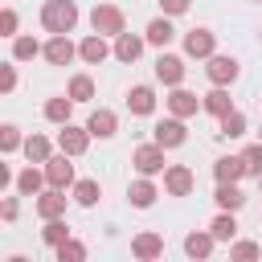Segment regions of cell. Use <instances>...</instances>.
<instances>
[{"instance_id":"34","label":"cell","mask_w":262,"mask_h":262,"mask_svg":"<svg viewBox=\"0 0 262 262\" xmlns=\"http://www.w3.org/2000/svg\"><path fill=\"white\" fill-rule=\"evenodd\" d=\"M20 147H25L20 127H16V123H4V127H0V151H4V156H12V151H20Z\"/></svg>"},{"instance_id":"38","label":"cell","mask_w":262,"mask_h":262,"mask_svg":"<svg viewBox=\"0 0 262 262\" xmlns=\"http://www.w3.org/2000/svg\"><path fill=\"white\" fill-rule=\"evenodd\" d=\"M16 29H20V16H16V8H0V37H16Z\"/></svg>"},{"instance_id":"26","label":"cell","mask_w":262,"mask_h":262,"mask_svg":"<svg viewBox=\"0 0 262 262\" xmlns=\"http://www.w3.org/2000/svg\"><path fill=\"white\" fill-rule=\"evenodd\" d=\"M70 192H74V201H78L82 209H94V205H98V196H102V184L86 176V180H74V188H70Z\"/></svg>"},{"instance_id":"30","label":"cell","mask_w":262,"mask_h":262,"mask_svg":"<svg viewBox=\"0 0 262 262\" xmlns=\"http://www.w3.org/2000/svg\"><path fill=\"white\" fill-rule=\"evenodd\" d=\"M41 49H45V45H41L37 37H29V33H16V37H12V57H16V61H33Z\"/></svg>"},{"instance_id":"42","label":"cell","mask_w":262,"mask_h":262,"mask_svg":"<svg viewBox=\"0 0 262 262\" xmlns=\"http://www.w3.org/2000/svg\"><path fill=\"white\" fill-rule=\"evenodd\" d=\"M258 188H262V176H258Z\"/></svg>"},{"instance_id":"40","label":"cell","mask_w":262,"mask_h":262,"mask_svg":"<svg viewBox=\"0 0 262 262\" xmlns=\"http://www.w3.org/2000/svg\"><path fill=\"white\" fill-rule=\"evenodd\" d=\"M0 217H4V221H16V217H20V201H16V196H4V205H0Z\"/></svg>"},{"instance_id":"21","label":"cell","mask_w":262,"mask_h":262,"mask_svg":"<svg viewBox=\"0 0 262 262\" xmlns=\"http://www.w3.org/2000/svg\"><path fill=\"white\" fill-rule=\"evenodd\" d=\"M201 106H205V115L221 119V115H229V111H233V98H229V90H225V86H213L209 94H201Z\"/></svg>"},{"instance_id":"41","label":"cell","mask_w":262,"mask_h":262,"mask_svg":"<svg viewBox=\"0 0 262 262\" xmlns=\"http://www.w3.org/2000/svg\"><path fill=\"white\" fill-rule=\"evenodd\" d=\"M188 4H192V0H160L164 16H180V12H188Z\"/></svg>"},{"instance_id":"10","label":"cell","mask_w":262,"mask_h":262,"mask_svg":"<svg viewBox=\"0 0 262 262\" xmlns=\"http://www.w3.org/2000/svg\"><path fill=\"white\" fill-rule=\"evenodd\" d=\"M111 53H115V45H106L102 33H86V37L78 41V57H82L86 66H102Z\"/></svg>"},{"instance_id":"19","label":"cell","mask_w":262,"mask_h":262,"mask_svg":"<svg viewBox=\"0 0 262 262\" xmlns=\"http://www.w3.org/2000/svg\"><path fill=\"white\" fill-rule=\"evenodd\" d=\"M131 254H135L139 262H156V258L164 254V237H160V233H135V237H131Z\"/></svg>"},{"instance_id":"43","label":"cell","mask_w":262,"mask_h":262,"mask_svg":"<svg viewBox=\"0 0 262 262\" xmlns=\"http://www.w3.org/2000/svg\"><path fill=\"white\" fill-rule=\"evenodd\" d=\"M258 139H262V131H258Z\"/></svg>"},{"instance_id":"25","label":"cell","mask_w":262,"mask_h":262,"mask_svg":"<svg viewBox=\"0 0 262 262\" xmlns=\"http://www.w3.org/2000/svg\"><path fill=\"white\" fill-rule=\"evenodd\" d=\"M70 115H74V98H70V94H53V98L45 102V119H49V123L61 127V123H70Z\"/></svg>"},{"instance_id":"17","label":"cell","mask_w":262,"mask_h":262,"mask_svg":"<svg viewBox=\"0 0 262 262\" xmlns=\"http://www.w3.org/2000/svg\"><path fill=\"white\" fill-rule=\"evenodd\" d=\"M127 111H131L135 119H147V115L156 111V90H151V86H131V90H127Z\"/></svg>"},{"instance_id":"39","label":"cell","mask_w":262,"mask_h":262,"mask_svg":"<svg viewBox=\"0 0 262 262\" xmlns=\"http://www.w3.org/2000/svg\"><path fill=\"white\" fill-rule=\"evenodd\" d=\"M16 90V57L0 66V94H12Z\"/></svg>"},{"instance_id":"20","label":"cell","mask_w":262,"mask_h":262,"mask_svg":"<svg viewBox=\"0 0 262 262\" xmlns=\"http://www.w3.org/2000/svg\"><path fill=\"white\" fill-rule=\"evenodd\" d=\"M213 201H217V209H229V213H237V209L246 205V192L237 188V180H217V192H213Z\"/></svg>"},{"instance_id":"1","label":"cell","mask_w":262,"mask_h":262,"mask_svg":"<svg viewBox=\"0 0 262 262\" xmlns=\"http://www.w3.org/2000/svg\"><path fill=\"white\" fill-rule=\"evenodd\" d=\"M74 25H78L74 0H45L41 4V29L45 33H74Z\"/></svg>"},{"instance_id":"37","label":"cell","mask_w":262,"mask_h":262,"mask_svg":"<svg viewBox=\"0 0 262 262\" xmlns=\"http://www.w3.org/2000/svg\"><path fill=\"white\" fill-rule=\"evenodd\" d=\"M258 254H262V246H258V242H237V237L229 242V258H242V262H250V258H258Z\"/></svg>"},{"instance_id":"18","label":"cell","mask_w":262,"mask_h":262,"mask_svg":"<svg viewBox=\"0 0 262 262\" xmlns=\"http://www.w3.org/2000/svg\"><path fill=\"white\" fill-rule=\"evenodd\" d=\"M156 196H160V188L151 184V176H139V180H131V184H127V201H131L135 209H151V205H156Z\"/></svg>"},{"instance_id":"31","label":"cell","mask_w":262,"mask_h":262,"mask_svg":"<svg viewBox=\"0 0 262 262\" xmlns=\"http://www.w3.org/2000/svg\"><path fill=\"white\" fill-rule=\"evenodd\" d=\"M66 94H70L74 102H90V98H94V78H90V74H74L70 86H66Z\"/></svg>"},{"instance_id":"32","label":"cell","mask_w":262,"mask_h":262,"mask_svg":"<svg viewBox=\"0 0 262 262\" xmlns=\"http://www.w3.org/2000/svg\"><path fill=\"white\" fill-rule=\"evenodd\" d=\"M217 123H221V135H225V139H242V135H246V115H242L237 106H233L229 115H221Z\"/></svg>"},{"instance_id":"14","label":"cell","mask_w":262,"mask_h":262,"mask_svg":"<svg viewBox=\"0 0 262 262\" xmlns=\"http://www.w3.org/2000/svg\"><path fill=\"white\" fill-rule=\"evenodd\" d=\"M143 45H147V37H139V33H119L115 37V57L123 61V66H135L139 61V53H143Z\"/></svg>"},{"instance_id":"24","label":"cell","mask_w":262,"mask_h":262,"mask_svg":"<svg viewBox=\"0 0 262 262\" xmlns=\"http://www.w3.org/2000/svg\"><path fill=\"white\" fill-rule=\"evenodd\" d=\"M143 37H147V45L168 49V45H172V37H176V29H172V20H168V16H156V20L143 29Z\"/></svg>"},{"instance_id":"3","label":"cell","mask_w":262,"mask_h":262,"mask_svg":"<svg viewBox=\"0 0 262 262\" xmlns=\"http://www.w3.org/2000/svg\"><path fill=\"white\" fill-rule=\"evenodd\" d=\"M237 74H242V61H237V57H229V53H213V57H205V78H209L213 86H233Z\"/></svg>"},{"instance_id":"44","label":"cell","mask_w":262,"mask_h":262,"mask_svg":"<svg viewBox=\"0 0 262 262\" xmlns=\"http://www.w3.org/2000/svg\"><path fill=\"white\" fill-rule=\"evenodd\" d=\"M258 102H262V98H258Z\"/></svg>"},{"instance_id":"28","label":"cell","mask_w":262,"mask_h":262,"mask_svg":"<svg viewBox=\"0 0 262 262\" xmlns=\"http://www.w3.org/2000/svg\"><path fill=\"white\" fill-rule=\"evenodd\" d=\"M20 151H25V160H29V164H45V160L53 156V143H49L45 135H29Z\"/></svg>"},{"instance_id":"27","label":"cell","mask_w":262,"mask_h":262,"mask_svg":"<svg viewBox=\"0 0 262 262\" xmlns=\"http://www.w3.org/2000/svg\"><path fill=\"white\" fill-rule=\"evenodd\" d=\"M209 233H213L217 242H233V237H237V217H233L229 209H221V213L209 221Z\"/></svg>"},{"instance_id":"2","label":"cell","mask_w":262,"mask_h":262,"mask_svg":"<svg viewBox=\"0 0 262 262\" xmlns=\"http://www.w3.org/2000/svg\"><path fill=\"white\" fill-rule=\"evenodd\" d=\"M90 29L102 33V37H119V33L127 29V16H123L119 4H94V8H90Z\"/></svg>"},{"instance_id":"13","label":"cell","mask_w":262,"mask_h":262,"mask_svg":"<svg viewBox=\"0 0 262 262\" xmlns=\"http://www.w3.org/2000/svg\"><path fill=\"white\" fill-rule=\"evenodd\" d=\"M66 205H70V196H66V188H41L37 192V217L41 221H49V217H66Z\"/></svg>"},{"instance_id":"16","label":"cell","mask_w":262,"mask_h":262,"mask_svg":"<svg viewBox=\"0 0 262 262\" xmlns=\"http://www.w3.org/2000/svg\"><path fill=\"white\" fill-rule=\"evenodd\" d=\"M86 127H90V135H94V139H111V135L119 131V115H115L111 106H94V111H90V119H86Z\"/></svg>"},{"instance_id":"11","label":"cell","mask_w":262,"mask_h":262,"mask_svg":"<svg viewBox=\"0 0 262 262\" xmlns=\"http://www.w3.org/2000/svg\"><path fill=\"white\" fill-rule=\"evenodd\" d=\"M184 70H188L184 57L160 49V57H156V82H164V86H180V82H184Z\"/></svg>"},{"instance_id":"6","label":"cell","mask_w":262,"mask_h":262,"mask_svg":"<svg viewBox=\"0 0 262 262\" xmlns=\"http://www.w3.org/2000/svg\"><path fill=\"white\" fill-rule=\"evenodd\" d=\"M41 57H45L49 66H70V61L78 57V45L70 41V33H49V41H45Z\"/></svg>"},{"instance_id":"33","label":"cell","mask_w":262,"mask_h":262,"mask_svg":"<svg viewBox=\"0 0 262 262\" xmlns=\"http://www.w3.org/2000/svg\"><path fill=\"white\" fill-rule=\"evenodd\" d=\"M66 237H70V225H66L61 217H49V221H45V229H41V242L53 250V246H61Z\"/></svg>"},{"instance_id":"29","label":"cell","mask_w":262,"mask_h":262,"mask_svg":"<svg viewBox=\"0 0 262 262\" xmlns=\"http://www.w3.org/2000/svg\"><path fill=\"white\" fill-rule=\"evenodd\" d=\"M213 176H217V180H242V176H246L242 156H221V160H213Z\"/></svg>"},{"instance_id":"7","label":"cell","mask_w":262,"mask_h":262,"mask_svg":"<svg viewBox=\"0 0 262 262\" xmlns=\"http://www.w3.org/2000/svg\"><path fill=\"white\" fill-rule=\"evenodd\" d=\"M90 127H78V123H61V131H57V151H66V156H82L86 147H90Z\"/></svg>"},{"instance_id":"12","label":"cell","mask_w":262,"mask_h":262,"mask_svg":"<svg viewBox=\"0 0 262 262\" xmlns=\"http://www.w3.org/2000/svg\"><path fill=\"white\" fill-rule=\"evenodd\" d=\"M74 156H66V151H57V156H49L45 160V180L53 184V188H74V164H70Z\"/></svg>"},{"instance_id":"23","label":"cell","mask_w":262,"mask_h":262,"mask_svg":"<svg viewBox=\"0 0 262 262\" xmlns=\"http://www.w3.org/2000/svg\"><path fill=\"white\" fill-rule=\"evenodd\" d=\"M213 246H217V237H213L209 229H192V233H184V254H188V258H209Z\"/></svg>"},{"instance_id":"8","label":"cell","mask_w":262,"mask_h":262,"mask_svg":"<svg viewBox=\"0 0 262 262\" xmlns=\"http://www.w3.org/2000/svg\"><path fill=\"white\" fill-rule=\"evenodd\" d=\"M192 188H196V176H192L188 164H168L164 168V192L168 196H188Z\"/></svg>"},{"instance_id":"22","label":"cell","mask_w":262,"mask_h":262,"mask_svg":"<svg viewBox=\"0 0 262 262\" xmlns=\"http://www.w3.org/2000/svg\"><path fill=\"white\" fill-rule=\"evenodd\" d=\"M45 184H49V180H45V168H33V164H29L25 172H16V184H12V188H16L20 196H37Z\"/></svg>"},{"instance_id":"9","label":"cell","mask_w":262,"mask_h":262,"mask_svg":"<svg viewBox=\"0 0 262 262\" xmlns=\"http://www.w3.org/2000/svg\"><path fill=\"white\" fill-rule=\"evenodd\" d=\"M151 139H156L160 147H180V143L188 139V127H184V119L168 115V119H160V123L151 127Z\"/></svg>"},{"instance_id":"5","label":"cell","mask_w":262,"mask_h":262,"mask_svg":"<svg viewBox=\"0 0 262 262\" xmlns=\"http://www.w3.org/2000/svg\"><path fill=\"white\" fill-rule=\"evenodd\" d=\"M213 53H217V33H213V29H188V33H184V57L205 61V57H213Z\"/></svg>"},{"instance_id":"15","label":"cell","mask_w":262,"mask_h":262,"mask_svg":"<svg viewBox=\"0 0 262 262\" xmlns=\"http://www.w3.org/2000/svg\"><path fill=\"white\" fill-rule=\"evenodd\" d=\"M168 111H172L176 119H192V115H196V111H205V106H201V98H196L192 90L172 86V94H168Z\"/></svg>"},{"instance_id":"4","label":"cell","mask_w":262,"mask_h":262,"mask_svg":"<svg viewBox=\"0 0 262 262\" xmlns=\"http://www.w3.org/2000/svg\"><path fill=\"white\" fill-rule=\"evenodd\" d=\"M164 151H168V147H160L156 139H151V143H143V147H135V151H131V164H135V172H139V176H160V172L168 168Z\"/></svg>"},{"instance_id":"36","label":"cell","mask_w":262,"mask_h":262,"mask_svg":"<svg viewBox=\"0 0 262 262\" xmlns=\"http://www.w3.org/2000/svg\"><path fill=\"white\" fill-rule=\"evenodd\" d=\"M242 164H246V176H254V180L262 176V139L250 143V147L242 151Z\"/></svg>"},{"instance_id":"35","label":"cell","mask_w":262,"mask_h":262,"mask_svg":"<svg viewBox=\"0 0 262 262\" xmlns=\"http://www.w3.org/2000/svg\"><path fill=\"white\" fill-rule=\"evenodd\" d=\"M53 254H57V262H82L86 258V246L74 242V237H66L61 246H53Z\"/></svg>"}]
</instances>
